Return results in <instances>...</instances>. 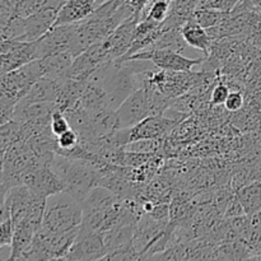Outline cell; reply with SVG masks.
Masks as SVG:
<instances>
[{
	"label": "cell",
	"mask_w": 261,
	"mask_h": 261,
	"mask_svg": "<svg viewBox=\"0 0 261 261\" xmlns=\"http://www.w3.org/2000/svg\"><path fill=\"white\" fill-rule=\"evenodd\" d=\"M181 33H182V37L188 46L203 51L204 55L209 56L213 40L209 36L208 31L201 27L194 18L181 27Z\"/></svg>",
	"instance_id": "e0dca14e"
},
{
	"label": "cell",
	"mask_w": 261,
	"mask_h": 261,
	"mask_svg": "<svg viewBox=\"0 0 261 261\" xmlns=\"http://www.w3.org/2000/svg\"><path fill=\"white\" fill-rule=\"evenodd\" d=\"M170 2H171V3H172V2H175V0H170Z\"/></svg>",
	"instance_id": "1f68e13d"
},
{
	"label": "cell",
	"mask_w": 261,
	"mask_h": 261,
	"mask_svg": "<svg viewBox=\"0 0 261 261\" xmlns=\"http://www.w3.org/2000/svg\"><path fill=\"white\" fill-rule=\"evenodd\" d=\"M171 10L170 0H150L149 4L147 5L142 13V19L153 20V22L162 23L167 18Z\"/></svg>",
	"instance_id": "cb8c5ba5"
},
{
	"label": "cell",
	"mask_w": 261,
	"mask_h": 261,
	"mask_svg": "<svg viewBox=\"0 0 261 261\" xmlns=\"http://www.w3.org/2000/svg\"><path fill=\"white\" fill-rule=\"evenodd\" d=\"M64 79V78H63ZM63 79L41 78L32 86L28 93L20 101L23 102H55L60 94Z\"/></svg>",
	"instance_id": "ac0fdd59"
},
{
	"label": "cell",
	"mask_w": 261,
	"mask_h": 261,
	"mask_svg": "<svg viewBox=\"0 0 261 261\" xmlns=\"http://www.w3.org/2000/svg\"><path fill=\"white\" fill-rule=\"evenodd\" d=\"M0 140H2V152L7 150L18 140H24V126L20 122L10 120L2 124L0 127Z\"/></svg>",
	"instance_id": "7402d4cb"
},
{
	"label": "cell",
	"mask_w": 261,
	"mask_h": 261,
	"mask_svg": "<svg viewBox=\"0 0 261 261\" xmlns=\"http://www.w3.org/2000/svg\"><path fill=\"white\" fill-rule=\"evenodd\" d=\"M135 228L137 224H121L102 233L107 249L105 260H139L133 250Z\"/></svg>",
	"instance_id": "5b68a950"
},
{
	"label": "cell",
	"mask_w": 261,
	"mask_h": 261,
	"mask_svg": "<svg viewBox=\"0 0 261 261\" xmlns=\"http://www.w3.org/2000/svg\"><path fill=\"white\" fill-rule=\"evenodd\" d=\"M37 59L36 42L18 40L2 41V74L15 70Z\"/></svg>",
	"instance_id": "30bf717a"
},
{
	"label": "cell",
	"mask_w": 261,
	"mask_h": 261,
	"mask_svg": "<svg viewBox=\"0 0 261 261\" xmlns=\"http://www.w3.org/2000/svg\"><path fill=\"white\" fill-rule=\"evenodd\" d=\"M60 7H46L38 12L33 13L30 17L23 18L24 22V33L18 41H24V42H35L38 38L48 32L54 27L58 18Z\"/></svg>",
	"instance_id": "7c38bea8"
},
{
	"label": "cell",
	"mask_w": 261,
	"mask_h": 261,
	"mask_svg": "<svg viewBox=\"0 0 261 261\" xmlns=\"http://www.w3.org/2000/svg\"><path fill=\"white\" fill-rule=\"evenodd\" d=\"M74 61V56L69 51H60L41 59L43 68V78L63 79L68 78L69 69Z\"/></svg>",
	"instance_id": "2e32d148"
},
{
	"label": "cell",
	"mask_w": 261,
	"mask_h": 261,
	"mask_svg": "<svg viewBox=\"0 0 261 261\" xmlns=\"http://www.w3.org/2000/svg\"><path fill=\"white\" fill-rule=\"evenodd\" d=\"M50 127L51 132L54 133L56 138L60 137L61 134H64L65 132H68L69 129H71L70 122H69L68 117L64 115V112L61 111H55L51 116V121H50Z\"/></svg>",
	"instance_id": "4316f807"
},
{
	"label": "cell",
	"mask_w": 261,
	"mask_h": 261,
	"mask_svg": "<svg viewBox=\"0 0 261 261\" xmlns=\"http://www.w3.org/2000/svg\"><path fill=\"white\" fill-rule=\"evenodd\" d=\"M98 0H66L59 10L54 25L70 24L88 18L96 9Z\"/></svg>",
	"instance_id": "9a60e30c"
},
{
	"label": "cell",
	"mask_w": 261,
	"mask_h": 261,
	"mask_svg": "<svg viewBox=\"0 0 261 261\" xmlns=\"http://www.w3.org/2000/svg\"><path fill=\"white\" fill-rule=\"evenodd\" d=\"M117 121L119 129H126L139 124L148 116H152L149 101L145 88L138 89L137 92L127 97L121 106L117 109Z\"/></svg>",
	"instance_id": "52a82bcc"
},
{
	"label": "cell",
	"mask_w": 261,
	"mask_h": 261,
	"mask_svg": "<svg viewBox=\"0 0 261 261\" xmlns=\"http://www.w3.org/2000/svg\"><path fill=\"white\" fill-rule=\"evenodd\" d=\"M246 103V98H245L244 91H232L229 96L227 97L226 102H224V109L228 112H237L242 110Z\"/></svg>",
	"instance_id": "f1b7e54d"
},
{
	"label": "cell",
	"mask_w": 261,
	"mask_h": 261,
	"mask_svg": "<svg viewBox=\"0 0 261 261\" xmlns=\"http://www.w3.org/2000/svg\"><path fill=\"white\" fill-rule=\"evenodd\" d=\"M32 193L25 185L14 186L2 198V203L7 204L14 227L23 223L32 204Z\"/></svg>",
	"instance_id": "5bb4252c"
},
{
	"label": "cell",
	"mask_w": 261,
	"mask_h": 261,
	"mask_svg": "<svg viewBox=\"0 0 261 261\" xmlns=\"http://www.w3.org/2000/svg\"><path fill=\"white\" fill-rule=\"evenodd\" d=\"M186 45H188V43L184 40L182 33H181V28H173V30H168L166 31V32H163L162 35L160 36V38L148 48L170 50L181 54L185 50ZM148 48H145V50H148Z\"/></svg>",
	"instance_id": "44dd1931"
},
{
	"label": "cell",
	"mask_w": 261,
	"mask_h": 261,
	"mask_svg": "<svg viewBox=\"0 0 261 261\" xmlns=\"http://www.w3.org/2000/svg\"><path fill=\"white\" fill-rule=\"evenodd\" d=\"M73 23L54 25L46 35H43L42 37L35 41L38 59H43L55 53H60V51L70 50L71 38H73Z\"/></svg>",
	"instance_id": "8fae6325"
},
{
	"label": "cell",
	"mask_w": 261,
	"mask_h": 261,
	"mask_svg": "<svg viewBox=\"0 0 261 261\" xmlns=\"http://www.w3.org/2000/svg\"><path fill=\"white\" fill-rule=\"evenodd\" d=\"M106 255L107 249L105 245L103 234L101 232L83 231L79 228L78 236L70 251L65 256V260H105Z\"/></svg>",
	"instance_id": "8992f818"
},
{
	"label": "cell",
	"mask_w": 261,
	"mask_h": 261,
	"mask_svg": "<svg viewBox=\"0 0 261 261\" xmlns=\"http://www.w3.org/2000/svg\"><path fill=\"white\" fill-rule=\"evenodd\" d=\"M228 15L229 12H223V10L213 9V8H200L194 13V19L206 30V28L223 23L228 18Z\"/></svg>",
	"instance_id": "603a6c76"
},
{
	"label": "cell",
	"mask_w": 261,
	"mask_h": 261,
	"mask_svg": "<svg viewBox=\"0 0 261 261\" xmlns=\"http://www.w3.org/2000/svg\"><path fill=\"white\" fill-rule=\"evenodd\" d=\"M58 111L55 102H23L19 101L13 114L12 120L27 124V122H37V124H50L51 116Z\"/></svg>",
	"instance_id": "4fadbf2b"
},
{
	"label": "cell",
	"mask_w": 261,
	"mask_h": 261,
	"mask_svg": "<svg viewBox=\"0 0 261 261\" xmlns=\"http://www.w3.org/2000/svg\"><path fill=\"white\" fill-rule=\"evenodd\" d=\"M83 221L81 201L66 191L48 196L40 229L47 233H65L79 228Z\"/></svg>",
	"instance_id": "3957f363"
},
{
	"label": "cell",
	"mask_w": 261,
	"mask_h": 261,
	"mask_svg": "<svg viewBox=\"0 0 261 261\" xmlns=\"http://www.w3.org/2000/svg\"><path fill=\"white\" fill-rule=\"evenodd\" d=\"M23 185L27 186L33 195L45 199L61 193L65 189L61 178L51 170L50 165L38 166L31 170L24 176Z\"/></svg>",
	"instance_id": "ba28073f"
},
{
	"label": "cell",
	"mask_w": 261,
	"mask_h": 261,
	"mask_svg": "<svg viewBox=\"0 0 261 261\" xmlns=\"http://www.w3.org/2000/svg\"><path fill=\"white\" fill-rule=\"evenodd\" d=\"M237 198L241 201L247 216L261 211V181H254L236 190Z\"/></svg>",
	"instance_id": "d6986e66"
},
{
	"label": "cell",
	"mask_w": 261,
	"mask_h": 261,
	"mask_svg": "<svg viewBox=\"0 0 261 261\" xmlns=\"http://www.w3.org/2000/svg\"><path fill=\"white\" fill-rule=\"evenodd\" d=\"M245 209L244 206H242L241 201H240V199L237 198V195L234 194L233 198L231 199V201H229L228 206H227L226 212H224V218H234V217H241V216H245Z\"/></svg>",
	"instance_id": "4dcf8cb0"
},
{
	"label": "cell",
	"mask_w": 261,
	"mask_h": 261,
	"mask_svg": "<svg viewBox=\"0 0 261 261\" xmlns=\"http://www.w3.org/2000/svg\"><path fill=\"white\" fill-rule=\"evenodd\" d=\"M13 236H14V223L12 217L0 219V247L12 246Z\"/></svg>",
	"instance_id": "83f0119b"
},
{
	"label": "cell",
	"mask_w": 261,
	"mask_h": 261,
	"mask_svg": "<svg viewBox=\"0 0 261 261\" xmlns=\"http://www.w3.org/2000/svg\"><path fill=\"white\" fill-rule=\"evenodd\" d=\"M117 5L127 8L133 14H142L143 10L147 8L150 0H116Z\"/></svg>",
	"instance_id": "f546056e"
},
{
	"label": "cell",
	"mask_w": 261,
	"mask_h": 261,
	"mask_svg": "<svg viewBox=\"0 0 261 261\" xmlns=\"http://www.w3.org/2000/svg\"><path fill=\"white\" fill-rule=\"evenodd\" d=\"M56 139H58V147H56L55 152L58 154H65L79 144V135L73 129H69L68 132L61 134Z\"/></svg>",
	"instance_id": "484cf974"
},
{
	"label": "cell",
	"mask_w": 261,
	"mask_h": 261,
	"mask_svg": "<svg viewBox=\"0 0 261 261\" xmlns=\"http://www.w3.org/2000/svg\"><path fill=\"white\" fill-rule=\"evenodd\" d=\"M37 232L31 228L28 224L20 223L14 227V236H13L12 246H10V255L9 260H19L24 250L32 242L33 237Z\"/></svg>",
	"instance_id": "ffe728a7"
},
{
	"label": "cell",
	"mask_w": 261,
	"mask_h": 261,
	"mask_svg": "<svg viewBox=\"0 0 261 261\" xmlns=\"http://www.w3.org/2000/svg\"><path fill=\"white\" fill-rule=\"evenodd\" d=\"M43 78L41 59L20 66L15 70L3 73L0 78V121H10L20 99L28 93L38 79Z\"/></svg>",
	"instance_id": "7a4b0ae2"
},
{
	"label": "cell",
	"mask_w": 261,
	"mask_h": 261,
	"mask_svg": "<svg viewBox=\"0 0 261 261\" xmlns=\"http://www.w3.org/2000/svg\"><path fill=\"white\" fill-rule=\"evenodd\" d=\"M231 91L226 82H223L222 76H218V81L214 84V87L211 91V99H209V105L212 107H219L224 105L227 97L229 96Z\"/></svg>",
	"instance_id": "d4e9b609"
},
{
	"label": "cell",
	"mask_w": 261,
	"mask_h": 261,
	"mask_svg": "<svg viewBox=\"0 0 261 261\" xmlns=\"http://www.w3.org/2000/svg\"><path fill=\"white\" fill-rule=\"evenodd\" d=\"M177 125L178 121L172 117H167L166 115H152L139 124L127 127L129 143L142 139H163Z\"/></svg>",
	"instance_id": "9c48e42d"
},
{
	"label": "cell",
	"mask_w": 261,
	"mask_h": 261,
	"mask_svg": "<svg viewBox=\"0 0 261 261\" xmlns=\"http://www.w3.org/2000/svg\"><path fill=\"white\" fill-rule=\"evenodd\" d=\"M50 167L64 182V191L78 201H83L92 189L98 186L101 168L87 160L69 158L66 155H54Z\"/></svg>",
	"instance_id": "6da1fadb"
},
{
	"label": "cell",
	"mask_w": 261,
	"mask_h": 261,
	"mask_svg": "<svg viewBox=\"0 0 261 261\" xmlns=\"http://www.w3.org/2000/svg\"><path fill=\"white\" fill-rule=\"evenodd\" d=\"M205 56L200 59H190L184 56L182 54L175 53L170 50H155L148 48L140 53L134 54L124 60H149L158 69L170 71H190L195 65H201ZM121 60V59H119Z\"/></svg>",
	"instance_id": "277c9868"
}]
</instances>
